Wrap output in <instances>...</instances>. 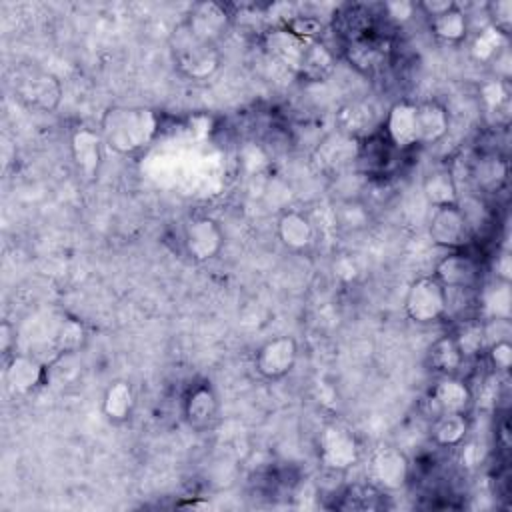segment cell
I'll list each match as a JSON object with an SVG mask.
<instances>
[{
    "label": "cell",
    "mask_w": 512,
    "mask_h": 512,
    "mask_svg": "<svg viewBox=\"0 0 512 512\" xmlns=\"http://www.w3.org/2000/svg\"><path fill=\"white\" fill-rule=\"evenodd\" d=\"M158 132V112L148 106H110L100 120L104 144L120 156H132L146 150Z\"/></svg>",
    "instance_id": "obj_1"
},
{
    "label": "cell",
    "mask_w": 512,
    "mask_h": 512,
    "mask_svg": "<svg viewBox=\"0 0 512 512\" xmlns=\"http://www.w3.org/2000/svg\"><path fill=\"white\" fill-rule=\"evenodd\" d=\"M172 54L180 74L190 80H206L220 66L216 44L196 38L184 22L172 34Z\"/></svg>",
    "instance_id": "obj_2"
},
{
    "label": "cell",
    "mask_w": 512,
    "mask_h": 512,
    "mask_svg": "<svg viewBox=\"0 0 512 512\" xmlns=\"http://www.w3.org/2000/svg\"><path fill=\"white\" fill-rule=\"evenodd\" d=\"M318 462L328 472H346L360 460V444L356 434L344 424L330 422L322 426L316 438Z\"/></svg>",
    "instance_id": "obj_3"
},
{
    "label": "cell",
    "mask_w": 512,
    "mask_h": 512,
    "mask_svg": "<svg viewBox=\"0 0 512 512\" xmlns=\"http://www.w3.org/2000/svg\"><path fill=\"white\" fill-rule=\"evenodd\" d=\"M404 312L416 324H434L446 316V286L432 274L410 282L404 296Z\"/></svg>",
    "instance_id": "obj_4"
},
{
    "label": "cell",
    "mask_w": 512,
    "mask_h": 512,
    "mask_svg": "<svg viewBox=\"0 0 512 512\" xmlns=\"http://www.w3.org/2000/svg\"><path fill=\"white\" fill-rule=\"evenodd\" d=\"M14 94L30 110L52 112L60 106L62 84L46 70L24 68L14 80Z\"/></svg>",
    "instance_id": "obj_5"
},
{
    "label": "cell",
    "mask_w": 512,
    "mask_h": 512,
    "mask_svg": "<svg viewBox=\"0 0 512 512\" xmlns=\"http://www.w3.org/2000/svg\"><path fill=\"white\" fill-rule=\"evenodd\" d=\"M432 276L446 288L478 290L484 282V266L478 256L468 252V248L448 250V254L436 262Z\"/></svg>",
    "instance_id": "obj_6"
},
{
    "label": "cell",
    "mask_w": 512,
    "mask_h": 512,
    "mask_svg": "<svg viewBox=\"0 0 512 512\" xmlns=\"http://www.w3.org/2000/svg\"><path fill=\"white\" fill-rule=\"evenodd\" d=\"M368 478L380 492H396L408 484L410 462L400 448L380 446L370 454Z\"/></svg>",
    "instance_id": "obj_7"
},
{
    "label": "cell",
    "mask_w": 512,
    "mask_h": 512,
    "mask_svg": "<svg viewBox=\"0 0 512 512\" xmlns=\"http://www.w3.org/2000/svg\"><path fill=\"white\" fill-rule=\"evenodd\" d=\"M428 236L432 244L444 250H464L474 240L458 204L434 208L428 220Z\"/></svg>",
    "instance_id": "obj_8"
},
{
    "label": "cell",
    "mask_w": 512,
    "mask_h": 512,
    "mask_svg": "<svg viewBox=\"0 0 512 512\" xmlns=\"http://www.w3.org/2000/svg\"><path fill=\"white\" fill-rule=\"evenodd\" d=\"M182 246L194 262H210L224 248V232L214 218L194 216L184 224Z\"/></svg>",
    "instance_id": "obj_9"
},
{
    "label": "cell",
    "mask_w": 512,
    "mask_h": 512,
    "mask_svg": "<svg viewBox=\"0 0 512 512\" xmlns=\"http://www.w3.org/2000/svg\"><path fill=\"white\" fill-rule=\"evenodd\" d=\"M296 360H298V342L288 334H280L266 340L256 350L254 368L266 380H280L294 370Z\"/></svg>",
    "instance_id": "obj_10"
},
{
    "label": "cell",
    "mask_w": 512,
    "mask_h": 512,
    "mask_svg": "<svg viewBox=\"0 0 512 512\" xmlns=\"http://www.w3.org/2000/svg\"><path fill=\"white\" fill-rule=\"evenodd\" d=\"M102 148H104V140L100 130L78 126L70 136V154H72L74 166L78 174L88 182L96 180L100 174Z\"/></svg>",
    "instance_id": "obj_11"
},
{
    "label": "cell",
    "mask_w": 512,
    "mask_h": 512,
    "mask_svg": "<svg viewBox=\"0 0 512 512\" xmlns=\"http://www.w3.org/2000/svg\"><path fill=\"white\" fill-rule=\"evenodd\" d=\"M182 414L192 430H208L216 424L220 414V400L210 382H198L190 386L182 402Z\"/></svg>",
    "instance_id": "obj_12"
},
{
    "label": "cell",
    "mask_w": 512,
    "mask_h": 512,
    "mask_svg": "<svg viewBox=\"0 0 512 512\" xmlns=\"http://www.w3.org/2000/svg\"><path fill=\"white\" fill-rule=\"evenodd\" d=\"M46 380V362L34 354H12L4 368V382L14 396H28Z\"/></svg>",
    "instance_id": "obj_13"
},
{
    "label": "cell",
    "mask_w": 512,
    "mask_h": 512,
    "mask_svg": "<svg viewBox=\"0 0 512 512\" xmlns=\"http://www.w3.org/2000/svg\"><path fill=\"white\" fill-rule=\"evenodd\" d=\"M230 18L232 16L224 4L208 0V2L194 4L190 8L184 24L196 38H200L208 44H216L228 30Z\"/></svg>",
    "instance_id": "obj_14"
},
{
    "label": "cell",
    "mask_w": 512,
    "mask_h": 512,
    "mask_svg": "<svg viewBox=\"0 0 512 512\" xmlns=\"http://www.w3.org/2000/svg\"><path fill=\"white\" fill-rule=\"evenodd\" d=\"M382 132L398 152L414 148L418 144L416 104L410 100L394 102L386 112Z\"/></svg>",
    "instance_id": "obj_15"
},
{
    "label": "cell",
    "mask_w": 512,
    "mask_h": 512,
    "mask_svg": "<svg viewBox=\"0 0 512 512\" xmlns=\"http://www.w3.org/2000/svg\"><path fill=\"white\" fill-rule=\"evenodd\" d=\"M308 44L310 42H306V40L298 38L296 34H292L286 26H272L262 36V46L268 52V56L278 60L286 68L294 70L296 74H298V70L302 66V60H304Z\"/></svg>",
    "instance_id": "obj_16"
},
{
    "label": "cell",
    "mask_w": 512,
    "mask_h": 512,
    "mask_svg": "<svg viewBox=\"0 0 512 512\" xmlns=\"http://www.w3.org/2000/svg\"><path fill=\"white\" fill-rule=\"evenodd\" d=\"M358 152H360V138L346 134L342 130H336L318 144L314 154H316V162L322 168L342 170L358 160Z\"/></svg>",
    "instance_id": "obj_17"
},
{
    "label": "cell",
    "mask_w": 512,
    "mask_h": 512,
    "mask_svg": "<svg viewBox=\"0 0 512 512\" xmlns=\"http://www.w3.org/2000/svg\"><path fill=\"white\" fill-rule=\"evenodd\" d=\"M430 400L436 404L438 412H468L474 402V392L466 380L456 374L440 376L430 390Z\"/></svg>",
    "instance_id": "obj_18"
},
{
    "label": "cell",
    "mask_w": 512,
    "mask_h": 512,
    "mask_svg": "<svg viewBox=\"0 0 512 512\" xmlns=\"http://www.w3.org/2000/svg\"><path fill=\"white\" fill-rule=\"evenodd\" d=\"M396 148L390 144V140L384 136V132H372L360 140V152H358V164L360 170L368 176L384 174L396 158Z\"/></svg>",
    "instance_id": "obj_19"
},
{
    "label": "cell",
    "mask_w": 512,
    "mask_h": 512,
    "mask_svg": "<svg viewBox=\"0 0 512 512\" xmlns=\"http://www.w3.org/2000/svg\"><path fill=\"white\" fill-rule=\"evenodd\" d=\"M276 236L292 252H302L314 242V224L300 210H284L276 220Z\"/></svg>",
    "instance_id": "obj_20"
},
{
    "label": "cell",
    "mask_w": 512,
    "mask_h": 512,
    "mask_svg": "<svg viewBox=\"0 0 512 512\" xmlns=\"http://www.w3.org/2000/svg\"><path fill=\"white\" fill-rule=\"evenodd\" d=\"M512 306V288L510 282L492 278L490 282H482L476 290V316L480 320L490 318H510Z\"/></svg>",
    "instance_id": "obj_21"
},
{
    "label": "cell",
    "mask_w": 512,
    "mask_h": 512,
    "mask_svg": "<svg viewBox=\"0 0 512 512\" xmlns=\"http://www.w3.org/2000/svg\"><path fill=\"white\" fill-rule=\"evenodd\" d=\"M416 124H418V144L430 146L440 142L450 130V114L444 104L436 100H426L416 104Z\"/></svg>",
    "instance_id": "obj_22"
},
{
    "label": "cell",
    "mask_w": 512,
    "mask_h": 512,
    "mask_svg": "<svg viewBox=\"0 0 512 512\" xmlns=\"http://www.w3.org/2000/svg\"><path fill=\"white\" fill-rule=\"evenodd\" d=\"M422 194L432 208L458 204V184L450 168H434L422 180Z\"/></svg>",
    "instance_id": "obj_23"
},
{
    "label": "cell",
    "mask_w": 512,
    "mask_h": 512,
    "mask_svg": "<svg viewBox=\"0 0 512 512\" xmlns=\"http://www.w3.org/2000/svg\"><path fill=\"white\" fill-rule=\"evenodd\" d=\"M470 432L468 412H442L432 420V440L440 448L460 446Z\"/></svg>",
    "instance_id": "obj_24"
},
{
    "label": "cell",
    "mask_w": 512,
    "mask_h": 512,
    "mask_svg": "<svg viewBox=\"0 0 512 512\" xmlns=\"http://www.w3.org/2000/svg\"><path fill=\"white\" fill-rule=\"evenodd\" d=\"M134 390L126 380H114L102 396V412L104 416L114 422V424H122L126 420H130L132 412H134Z\"/></svg>",
    "instance_id": "obj_25"
},
{
    "label": "cell",
    "mask_w": 512,
    "mask_h": 512,
    "mask_svg": "<svg viewBox=\"0 0 512 512\" xmlns=\"http://www.w3.org/2000/svg\"><path fill=\"white\" fill-rule=\"evenodd\" d=\"M430 32L448 44H458L468 36V14L456 4L440 16L428 18Z\"/></svg>",
    "instance_id": "obj_26"
},
{
    "label": "cell",
    "mask_w": 512,
    "mask_h": 512,
    "mask_svg": "<svg viewBox=\"0 0 512 512\" xmlns=\"http://www.w3.org/2000/svg\"><path fill=\"white\" fill-rule=\"evenodd\" d=\"M428 366L430 370H434L440 376H448V374H456L462 364L466 362L452 338V334H444L438 340L432 342V346L428 348Z\"/></svg>",
    "instance_id": "obj_27"
},
{
    "label": "cell",
    "mask_w": 512,
    "mask_h": 512,
    "mask_svg": "<svg viewBox=\"0 0 512 512\" xmlns=\"http://www.w3.org/2000/svg\"><path fill=\"white\" fill-rule=\"evenodd\" d=\"M452 338L462 354L464 360H474L486 350V338H484V322L478 316L462 318L452 332Z\"/></svg>",
    "instance_id": "obj_28"
},
{
    "label": "cell",
    "mask_w": 512,
    "mask_h": 512,
    "mask_svg": "<svg viewBox=\"0 0 512 512\" xmlns=\"http://www.w3.org/2000/svg\"><path fill=\"white\" fill-rule=\"evenodd\" d=\"M346 56L348 60L362 72H372L376 68H380L386 60V54H384V44L374 38V36H362L358 40H352L348 42V48H346Z\"/></svg>",
    "instance_id": "obj_29"
},
{
    "label": "cell",
    "mask_w": 512,
    "mask_h": 512,
    "mask_svg": "<svg viewBox=\"0 0 512 512\" xmlns=\"http://www.w3.org/2000/svg\"><path fill=\"white\" fill-rule=\"evenodd\" d=\"M472 176L480 190L498 192L508 178V162L498 154H486L476 160Z\"/></svg>",
    "instance_id": "obj_30"
},
{
    "label": "cell",
    "mask_w": 512,
    "mask_h": 512,
    "mask_svg": "<svg viewBox=\"0 0 512 512\" xmlns=\"http://www.w3.org/2000/svg\"><path fill=\"white\" fill-rule=\"evenodd\" d=\"M334 66H336V58L332 50L324 42L316 40L308 44L298 74L308 80H324L332 74Z\"/></svg>",
    "instance_id": "obj_31"
},
{
    "label": "cell",
    "mask_w": 512,
    "mask_h": 512,
    "mask_svg": "<svg viewBox=\"0 0 512 512\" xmlns=\"http://www.w3.org/2000/svg\"><path fill=\"white\" fill-rule=\"evenodd\" d=\"M86 340L84 326L76 318H64L58 322L54 336H52V346L56 356L76 352Z\"/></svg>",
    "instance_id": "obj_32"
},
{
    "label": "cell",
    "mask_w": 512,
    "mask_h": 512,
    "mask_svg": "<svg viewBox=\"0 0 512 512\" xmlns=\"http://www.w3.org/2000/svg\"><path fill=\"white\" fill-rule=\"evenodd\" d=\"M508 48V36L498 32L494 26H484L474 42H472V56L480 62H492L502 50Z\"/></svg>",
    "instance_id": "obj_33"
},
{
    "label": "cell",
    "mask_w": 512,
    "mask_h": 512,
    "mask_svg": "<svg viewBox=\"0 0 512 512\" xmlns=\"http://www.w3.org/2000/svg\"><path fill=\"white\" fill-rule=\"evenodd\" d=\"M458 206L470 226V232L472 236H480L484 234L486 230H490L492 226V214H490V208L486 206V202L482 198H476V196H468L464 200H458Z\"/></svg>",
    "instance_id": "obj_34"
},
{
    "label": "cell",
    "mask_w": 512,
    "mask_h": 512,
    "mask_svg": "<svg viewBox=\"0 0 512 512\" xmlns=\"http://www.w3.org/2000/svg\"><path fill=\"white\" fill-rule=\"evenodd\" d=\"M372 118H374V112L370 110V106L360 104V102L348 104L340 112V118H338L340 128L338 130L352 134L356 138H360V132H364V130H368V134H372L368 128V126H372Z\"/></svg>",
    "instance_id": "obj_35"
},
{
    "label": "cell",
    "mask_w": 512,
    "mask_h": 512,
    "mask_svg": "<svg viewBox=\"0 0 512 512\" xmlns=\"http://www.w3.org/2000/svg\"><path fill=\"white\" fill-rule=\"evenodd\" d=\"M480 98H482L484 106L488 108V112L508 110V104H510L508 82H506V80H500V78L488 80V82L482 84V88H480Z\"/></svg>",
    "instance_id": "obj_36"
},
{
    "label": "cell",
    "mask_w": 512,
    "mask_h": 512,
    "mask_svg": "<svg viewBox=\"0 0 512 512\" xmlns=\"http://www.w3.org/2000/svg\"><path fill=\"white\" fill-rule=\"evenodd\" d=\"M486 14H488V24L490 26H494L504 36L510 34V30H512V2L510 0L488 2L486 4Z\"/></svg>",
    "instance_id": "obj_37"
},
{
    "label": "cell",
    "mask_w": 512,
    "mask_h": 512,
    "mask_svg": "<svg viewBox=\"0 0 512 512\" xmlns=\"http://www.w3.org/2000/svg\"><path fill=\"white\" fill-rule=\"evenodd\" d=\"M486 358L488 364L496 370V374H506L512 366V344L510 340H498L490 346H486Z\"/></svg>",
    "instance_id": "obj_38"
},
{
    "label": "cell",
    "mask_w": 512,
    "mask_h": 512,
    "mask_svg": "<svg viewBox=\"0 0 512 512\" xmlns=\"http://www.w3.org/2000/svg\"><path fill=\"white\" fill-rule=\"evenodd\" d=\"M382 10H384L386 18L392 20L394 24H406L408 20H412V16L418 8L414 2H408V0H390V2L382 4Z\"/></svg>",
    "instance_id": "obj_39"
},
{
    "label": "cell",
    "mask_w": 512,
    "mask_h": 512,
    "mask_svg": "<svg viewBox=\"0 0 512 512\" xmlns=\"http://www.w3.org/2000/svg\"><path fill=\"white\" fill-rule=\"evenodd\" d=\"M492 276L496 280H504V282H512V260H510V252L508 250H500L492 262Z\"/></svg>",
    "instance_id": "obj_40"
},
{
    "label": "cell",
    "mask_w": 512,
    "mask_h": 512,
    "mask_svg": "<svg viewBox=\"0 0 512 512\" xmlns=\"http://www.w3.org/2000/svg\"><path fill=\"white\" fill-rule=\"evenodd\" d=\"M452 6H456V2H452V0H426V2H418L416 4V8L420 12H424V16H428V18L440 16L446 10H450Z\"/></svg>",
    "instance_id": "obj_41"
},
{
    "label": "cell",
    "mask_w": 512,
    "mask_h": 512,
    "mask_svg": "<svg viewBox=\"0 0 512 512\" xmlns=\"http://www.w3.org/2000/svg\"><path fill=\"white\" fill-rule=\"evenodd\" d=\"M14 344H16V328L10 322L4 320L0 324V348H2V354L10 358Z\"/></svg>",
    "instance_id": "obj_42"
}]
</instances>
